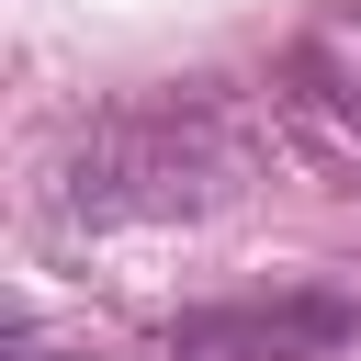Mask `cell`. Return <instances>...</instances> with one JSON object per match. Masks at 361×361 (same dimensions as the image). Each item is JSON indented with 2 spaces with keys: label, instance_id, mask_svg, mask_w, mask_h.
<instances>
[{
  "label": "cell",
  "instance_id": "1",
  "mask_svg": "<svg viewBox=\"0 0 361 361\" xmlns=\"http://www.w3.org/2000/svg\"><path fill=\"white\" fill-rule=\"evenodd\" d=\"M259 147L271 135H259V113L226 79H169V90L102 102L56 147L45 214L56 226H180V214L237 203L248 169H259Z\"/></svg>",
  "mask_w": 361,
  "mask_h": 361
},
{
  "label": "cell",
  "instance_id": "2",
  "mask_svg": "<svg viewBox=\"0 0 361 361\" xmlns=\"http://www.w3.org/2000/svg\"><path fill=\"white\" fill-rule=\"evenodd\" d=\"M271 135H282L327 192L361 203V0L316 11V23L282 45V68H271Z\"/></svg>",
  "mask_w": 361,
  "mask_h": 361
},
{
  "label": "cell",
  "instance_id": "3",
  "mask_svg": "<svg viewBox=\"0 0 361 361\" xmlns=\"http://www.w3.org/2000/svg\"><path fill=\"white\" fill-rule=\"evenodd\" d=\"M361 338L350 293H237V305H192L158 327V361H338Z\"/></svg>",
  "mask_w": 361,
  "mask_h": 361
}]
</instances>
